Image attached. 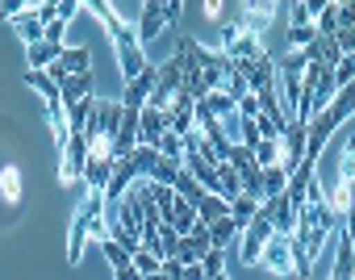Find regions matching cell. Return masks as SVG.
<instances>
[{
	"label": "cell",
	"instance_id": "obj_23",
	"mask_svg": "<svg viewBox=\"0 0 355 280\" xmlns=\"http://www.w3.org/2000/svg\"><path fill=\"white\" fill-rule=\"evenodd\" d=\"M130 164H134V172H138V180H150V172H155V164H159V151L155 147H134V155H130Z\"/></svg>",
	"mask_w": 355,
	"mask_h": 280
},
{
	"label": "cell",
	"instance_id": "obj_29",
	"mask_svg": "<svg viewBox=\"0 0 355 280\" xmlns=\"http://www.w3.org/2000/svg\"><path fill=\"white\" fill-rule=\"evenodd\" d=\"M288 255H293V272L305 280V276L313 272V259L305 255V247H301V238H297V234H288Z\"/></svg>",
	"mask_w": 355,
	"mask_h": 280
},
{
	"label": "cell",
	"instance_id": "obj_12",
	"mask_svg": "<svg viewBox=\"0 0 355 280\" xmlns=\"http://www.w3.org/2000/svg\"><path fill=\"white\" fill-rule=\"evenodd\" d=\"M59 67H63L67 76H92V55H88V46H63Z\"/></svg>",
	"mask_w": 355,
	"mask_h": 280
},
{
	"label": "cell",
	"instance_id": "obj_20",
	"mask_svg": "<svg viewBox=\"0 0 355 280\" xmlns=\"http://www.w3.org/2000/svg\"><path fill=\"white\" fill-rule=\"evenodd\" d=\"M239 234H243V230H239V222H234V218H218V222L209 226V243H214V251H226Z\"/></svg>",
	"mask_w": 355,
	"mask_h": 280
},
{
	"label": "cell",
	"instance_id": "obj_26",
	"mask_svg": "<svg viewBox=\"0 0 355 280\" xmlns=\"http://www.w3.org/2000/svg\"><path fill=\"white\" fill-rule=\"evenodd\" d=\"M288 189V176H284V168L276 164V168H263V201H272V197H280Z\"/></svg>",
	"mask_w": 355,
	"mask_h": 280
},
{
	"label": "cell",
	"instance_id": "obj_1",
	"mask_svg": "<svg viewBox=\"0 0 355 280\" xmlns=\"http://www.w3.org/2000/svg\"><path fill=\"white\" fill-rule=\"evenodd\" d=\"M88 9L105 21V30H109V38H113V46H117V63H121V76H125V84L130 80H138L150 63H146V55H142V42H138V30L134 26H125L121 17H117V9L113 5H105V0H88Z\"/></svg>",
	"mask_w": 355,
	"mask_h": 280
},
{
	"label": "cell",
	"instance_id": "obj_22",
	"mask_svg": "<svg viewBox=\"0 0 355 280\" xmlns=\"http://www.w3.org/2000/svg\"><path fill=\"white\" fill-rule=\"evenodd\" d=\"M197 218H201L205 226H214L218 218H230V201H222L218 193H205V201L197 205Z\"/></svg>",
	"mask_w": 355,
	"mask_h": 280
},
{
	"label": "cell",
	"instance_id": "obj_8",
	"mask_svg": "<svg viewBox=\"0 0 355 280\" xmlns=\"http://www.w3.org/2000/svg\"><path fill=\"white\" fill-rule=\"evenodd\" d=\"M167 134V117H163V109H150V105H142L138 109V143L142 147H159V138Z\"/></svg>",
	"mask_w": 355,
	"mask_h": 280
},
{
	"label": "cell",
	"instance_id": "obj_28",
	"mask_svg": "<svg viewBox=\"0 0 355 280\" xmlns=\"http://www.w3.org/2000/svg\"><path fill=\"white\" fill-rule=\"evenodd\" d=\"M201 105H205V109H209V113H214L218 121H226L230 113H239V105H234V100H230L226 92H209V96H205Z\"/></svg>",
	"mask_w": 355,
	"mask_h": 280
},
{
	"label": "cell",
	"instance_id": "obj_38",
	"mask_svg": "<svg viewBox=\"0 0 355 280\" xmlns=\"http://www.w3.org/2000/svg\"><path fill=\"white\" fill-rule=\"evenodd\" d=\"M201 272H205V280H209V276H222V272H226V255H222V251H209V255L201 259Z\"/></svg>",
	"mask_w": 355,
	"mask_h": 280
},
{
	"label": "cell",
	"instance_id": "obj_47",
	"mask_svg": "<svg viewBox=\"0 0 355 280\" xmlns=\"http://www.w3.org/2000/svg\"><path fill=\"white\" fill-rule=\"evenodd\" d=\"M113 276H117V280H146V276H142L134 263H130V268H121V272H113Z\"/></svg>",
	"mask_w": 355,
	"mask_h": 280
},
{
	"label": "cell",
	"instance_id": "obj_51",
	"mask_svg": "<svg viewBox=\"0 0 355 280\" xmlns=\"http://www.w3.org/2000/svg\"><path fill=\"white\" fill-rule=\"evenodd\" d=\"M209 280H230V276H226V272H222V276H209Z\"/></svg>",
	"mask_w": 355,
	"mask_h": 280
},
{
	"label": "cell",
	"instance_id": "obj_4",
	"mask_svg": "<svg viewBox=\"0 0 355 280\" xmlns=\"http://www.w3.org/2000/svg\"><path fill=\"white\" fill-rule=\"evenodd\" d=\"M163 117H167V130H171V134H180V138H184V134L197 130V100H193L189 92H175L171 105L163 109Z\"/></svg>",
	"mask_w": 355,
	"mask_h": 280
},
{
	"label": "cell",
	"instance_id": "obj_52",
	"mask_svg": "<svg viewBox=\"0 0 355 280\" xmlns=\"http://www.w3.org/2000/svg\"><path fill=\"white\" fill-rule=\"evenodd\" d=\"M351 280H355V276H351Z\"/></svg>",
	"mask_w": 355,
	"mask_h": 280
},
{
	"label": "cell",
	"instance_id": "obj_32",
	"mask_svg": "<svg viewBox=\"0 0 355 280\" xmlns=\"http://www.w3.org/2000/svg\"><path fill=\"white\" fill-rule=\"evenodd\" d=\"M255 164H259V168H276V164H280V143H272V138H259Z\"/></svg>",
	"mask_w": 355,
	"mask_h": 280
},
{
	"label": "cell",
	"instance_id": "obj_36",
	"mask_svg": "<svg viewBox=\"0 0 355 280\" xmlns=\"http://www.w3.org/2000/svg\"><path fill=\"white\" fill-rule=\"evenodd\" d=\"M159 251H163V259H175V251H180V234H175L167 222L159 226Z\"/></svg>",
	"mask_w": 355,
	"mask_h": 280
},
{
	"label": "cell",
	"instance_id": "obj_50",
	"mask_svg": "<svg viewBox=\"0 0 355 280\" xmlns=\"http://www.w3.org/2000/svg\"><path fill=\"white\" fill-rule=\"evenodd\" d=\"M150 280H167V276H163V272H155V276H150Z\"/></svg>",
	"mask_w": 355,
	"mask_h": 280
},
{
	"label": "cell",
	"instance_id": "obj_24",
	"mask_svg": "<svg viewBox=\"0 0 355 280\" xmlns=\"http://www.w3.org/2000/svg\"><path fill=\"white\" fill-rule=\"evenodd\" d=\"M0 197H5L9 205H17V201H21V172H17L13 164L0 172Z\"/></svg>",
	"mask_w": 355,
	"mask_h": 280
},
{
	"label": "cell",
	"instance_id": "obj_6",
	"mask_svg": "<svg viewBox=\"0 0 355 280\" xmlns=\"http://www.w3.org/2000/svg\"><path fill=\"white\" fill-rule=\"evenodd\" d=\"M184 88V55L175 51L167 63H159L155 67V92H163V96H175Z\"/></svg>",
	"mask_w": 355,
	"mask_h": 280
},
{
	"label": "cell",
	"instance_id": "obj_42",
	"mask_svg": "<svg viewBox=\"0 0 355 280\" xmlns=\"http://www.w3.org/2000/svg\"><path fill=\"white\" fill-rule=\"evenodd\" d=\"M63 34H67V21H51L46 26V42L51 46H63Z\"/></svg>",
	"mask_w": 355,
	"mask_h": 280
},
{
	"label": "cell",
	"instance_id": "obj_17",
	"mask_svg": "<svg viewBox=\"0 0 355 280\" xmlns=\"http://www.w3.org/2000/svg\"><path fill=\"white\" fill-rule=\"evenodd\" d=\"M26 51H30V71H51L63 55V46H51V42H34Z\"/></svg>",
	"mask_w": 355,
	"mask_h": 280
},
{
	"label": "cell",
	"instance_id": "obj_18",
	"mask_svg": "<svg viewBox=\"0 0 355 280\" xmlns=\"http://www.w3.org/2000/svg\"><path fill=\"white\" fill-rule=\"evenodd\" d=\"M92 109H96V96H84V100L67 105V130H71V134H84L88 121H92Z\"/></svg>",
	"mask_w": 355,
	"mask_h": 280
},
{
	"label": "cell",
	"instance_id": "obj_35",
	"mask_svg": "<svg viewBox=\"0 0 355 280\" xmlns=\"http://www.w3.org/2000/svg\"><path fill=\"white\" fill-rule=\"evenodd\" d=\"M134 268H138V272H142V276H146V280H150V276H155V272H163V259H159V255H150V251H142V247H138V251H134Z\"/></svg>",
	"mask_w": 355,
	"mask_h": 280
},
{
	"label": "cell",
	"instance_id": "obj_19",
	"mask_svg": "<svg viewBox=\"0 0 355 280\" xmlns=\"http://www.w3.org/2000/svg\"><path fill=\"white\" fill-rule=\"evenodd\" d=\"M26 84H30V88H38V92H42V100H46L51 109H55V105H63L59 84L51 80V71H26Z\"/></svg>",
	"mask_w": 355,
	"mask_h": 280
},
{
	"label": "cell",
	"instance_id": "obj_9",
	"mask_svg": "<svg viewBox=\"0 0 355 280\" xmlns=\"http://www.w3.org/2000/svg\"><path fill=\"white\" fill-rule=\"evenodd\" d=\"M163 26H167V21H163V0H146V5H142V17H138V26H134V30H138V42H142V46L155 42V38L163 34Z\"/></svg>",
	"mask_w": 355,
	"mask_h": 280
},
{
	"label": "cell",
	"instance_id": "obj_40",
	"mask_svg": "<svg viewBox=\"0 0 355 280\" xmlns=\"http://www.w3.org/2000/svg\"><path fill=\"white\" fill-rule=\"evenodd\" d=\"M34 9H38V21H42V26L59 21V0H46V5H34Z\"/></svg>",
	"mask_w": 355,
	"mask_h": 280
},
{
	"label": "cell",
	"instance_id": "obj_33",
	"mask_svg": "<svg viewBox=\"0 0 355 280\" xmlns=\"http://www.w3.org/2000/svg\"><path fill=\"white\" fill-rule=\"evenodd\" d=\"M309 42H318L313 26H288V51H305Z\"/></svg>",
	"mask_w": 355,
	"mask_h": 280
},
{
	"label": "cell",
	"instance_id": "obj_16",
	"mask_svg": "<svg viewBox=\"0 0 355 280\" xmlns=\"http://www.w3.org/2000/svg\"><path fill=\"white\" fill-rule=\"evenodd\" d=\"M351 276H355V247H351L347 234H338V255H334V272H330V280H351Z\"/></svg>",
	"mask_w": 355,
	"mask_h": 280
},
{
	"label": "cell",
	"instance_id": "obj_48",
	"mask_svg": "<svg viewBox=\"0 0 355 280\" xmlns=\"http://www.w3.org/2000/svg\"><path fill=\"white\" fill-rule=\"evenodd\" d=\"M343 234H347V238H351V247H355V209L343 218Z\"/></svg>",
	"mask_w": 355,
	"mask_h": 280
},
{
	"label": "cell",
	"instance_id": "obj_10",
	"mask_svg": "<svg viewBox=\"0 0 355 280\" xmlns=\"http://www.w3.org/2000/svg\"><path fill=\"white\" fill-rule=\"evenodd\" d=\"M263 209L272 213V230L276 234H293L297 230V205L280 193V197H272V201H263Z\"/></svg>",
	"mask_w": 355,
	"mask_h": 280
},
{
	"label": "cell",
	"instance_id": "obj_25",
	"mask_svg": "<svg viewBox=\"0 0 355 280\" xmlns=\"http://www.w3.org/2000/svg\"><path fill=\"white\" fill-rule=\"evenodd\" d=\"M171 189H175V197H184L189 205H201V201H205V189H201V184H197L189 172H180V176H175V184H171Z\"/></svg>",
	"mask_w": 355,
	"mask_h": 280
},
{
	"label": "cell",
	"instance_id": "obj_14",
	"mask_svg": "<svg viewBox=\"0 0 355 280\" xmlns=\"http://www.w3.org/2000/svg\"><path fill=\"white\" fill-rule=\"evenodd\" d=\"M13 26H17V34H21V42H26V46H34V42H46V26L38 21V9H34V5H30V9H26V13H21Z\"/></svg>",
	"mask_w": 355,
	"mask_h": 280
},
{
	"label": "cell",
	"instance_id": "obj_43",
	"mask_svg": "<svg viewBox=\"0 0 355 280\" xmlns=\"http://www.w3.org/2000/svg\"><path fill=\"white\" fill-rule=\"evenodd\" d=\"M239 117L255 121V117H259V100H255V96H243V100H239Z\"/></svg>",
	"mask_w": 355,
	"mask_h": 280
},
{
	"label": "cell",
	"instance_id": "obj_27",
	"mask_svg": "<svg viewBox=\"0 0 355 280\" xmlns=\"http://www.w3.org/2000/svg\"><path fill=\"white\" fill-rule=\"evenodd\" d=\"M255 213H259V201H251V197H247V193H243V197H239V201H230V218H234V222H239V230H247V226H251V218H255Z\"/></svg>",
	"mask_w": 355,
	"mask_h": 280
},
{
	"label": "cell",
	"instance_id": "obj_11",
	"mask_svg": "<svg viewBox=\"0 0 355 280\" xmlns=\"http://www.w3.org/2000/svg\"><path fill=\"white\" fill-rule=\"evenodd\" d=\"M150 92H155V67H146L138 80H130V84H125L121 105H125V109H142V105L150 100Z\"/></svg>",
	"mask_w": 355,
	"mask_h": 280
},
{
	"label": "cell",
	"instance_id": "obj_34",
	"mask_svg": "<svg viewBox=\"0 0 355 280\" xmlns=\"http://www.w3.org/2000/svg\"><path fill=\"white\" fill-rule=\"evenodd\" d=\"M222 92H226V96H230L234 105H239L243 96H251V88H247V80H243V76H239L234 67H230V76H226V84H222Z\"/></svg>",
	"mask_w": 355,
	"mask_h": 280
},
{
	"label": "cell",
	"instance_id": "obj_7",
	"mask_svg": "<svg viewBox=\"0 0 355 280\" xmlns=\"http://www.w3.org/2000/svg\"><path fill=\"white\" fill-rule=\"evenodd\" d=\"M259 263H263L268 272H276V276H288V272H293L288 234H272V238H268V247H263V255H259Z\"/></svg>",
	"mask_w": 355,
	"mask_h": 280
},
{
	"label": "cell",
	"instance_id": "obj_5",
	"mask_svg": "<svg viewBox=\"0 0 355 280\" xmlns=\"http://www.w3.org/2000/svg\"><path fill=\"white\" fill-rule=\"evenodd\" d=\"M305 134H309V125L288 121V130L280 138V168H284V176H293L301 168V159H305Z\"/></svg>",
	"mask_w": 355,
	"mask_h": 280
},
{
	"label": "cell",
	"instance_id": "obj_44",
	"mask_svg": "<svg viewBox=\"0 0 355 280\" xmlns=\"http://www.w3.org/2000/svg\"><path fill=\"white\" fill-rule=\"evenodd\" d=\"M30 5H21V0H0V17H21Z\"/></svg>",
	"mask_w": 355,
	"mask_h": 280
},
{
	"label": "cell",
	"instance_id": "obj_21",
	"mask_svg": "<svg viewBox=\"0 0 355 280\" xmlns=\"http://www.w3.org/2000/svg\"><path fill=\"white\" fill-rule=\"evenodd\" d=\"M218 197H222V201H239V197H243V180H239V172H234L230 164L218 168Z\"/></svg>",
	"mask_w": 355,
	"mask_h": 280
},
{
	"label": "cell",
	"instance_id": "obj_49",
	"mask_svg": "<svg viewBox=\"0 0 355 280\" xmlns=\"http://www.w3.org/2000/svg\"><path fill=\"white\" fill-rule=\"evenodd\" d=\"M180 280H205V272H201V263H189V268H184V276H180Z\"/></svg>",
	"mask_w": 355,
	"mask_h": 280
},
{
	"label": "cell",
	"instance_id": "obj_13",
	"mask_svg": "<svg viewBox=\"0 0 355 280\" xmlns=\"http://www.w3.org/2000/svg\"><path fill=\"white\" fill-rule=\"evenodd\" d=\"M197 222H201V218H197V205H189L184 197H175V205H171V218H167V226H171L175 234L184 238V234H189V230H193Z\"/></svg>",
	"mask_w": 355,
	"mask_h": 280
},
{
	"label": "cell",
	"instance_id": "obj_39",
	"mask_svg": "<svg viewBox=\"0 0 355 280\" xmlns=\"http://www.w3.org/2000/svg\"><path fill=\"white\" fill-rule=\"evenodd\" d=\"M343 30H355V0H343L338 5V34Z\"/></svg>",
	"mask_w": 355,
	"mask_h": 280
},
{
	"label": "cell",
	"instance_id": "obj_3",
	"mask_svg": "<svg viewBox=\"0 0 355 280\" xmlns=\"http://www.w3.org/2000/svg\"><path fill=\"white\" fill-rule=\"evenodd\" d=\"M88 138L84 134H71L67 147H63V164H59V180L63 184H80L84 180V168H88Z\"/></svg>",
	"mask_w": 355,
	"mask_h": 280
},
{
	"label": "cell",
	"instance_id": "obj_46",
	"mask_svg": "<svg viewBox=\"0 0 355 280\" xmlns=\"http://www.w3.org/2000/svg\"><path fill=\"white\" fill-rule=\"evenodd\" d=\"M163 276H167V280H180V276H184V263H180V259H163Z\"/></svg>",
	"mask_w": 355,
	"mask_h": 280
},
{
	"label": "cell",
	"instance_id": "obj_45",
	"mask_svg": "<svg viewBox=\"0 0 355 280\" xmlns=\"http://www.w3.org/2000/svg\"><path fill=\"white\" fill-rule=\"evenodd\" d=\"M80 13V0H59V21H71Z\"/></svg>",
	"mask_w": 355,
	"mask_h": 280
},
{
	"label": "cell",
	"instance_id": "obj_31",
	"mask_svg": "<svg viewBox=\"0 0 355 280\" xmlns=\"http://www.w3.org/2000/svg\"><path fill=\"white\" fill-rule=\"evenodd\" d=\"M101 247H105V259L113 263V272H121V268H130V263H134V255H130V251H125L121 243H113V238H105Z\"/></svg>",
	"mask_w": 355,
	"mask_h": 280
},
{
	"label": "cell",
	"instance_id": "obj_37",
	"mask_svg": "<svg viewBox=\"0 0 355 280\" xmlns=\"http://www.w3.org/2000/svg\"><path fill=\"white\" fill-rule=\"evenodd\" d=\"M334 84H338V88L355 84V55H343V59H338V67H334Z\"/></svg>",
	"mask_w": 355,
	"mask_h": 280
},
{
	"label": "cell",
	"instance_id": "obj_2",
	"mask_svg": "<svg viewBox=\"0 0 355 280\" xmlns=\"http://www.w3.org/2000/svg\"><path fill=\"white\" fill-rule=\"evenodd\" d=\"M276 230H272V213L259 205V213L251 218V226L243 230V247H239V259L251 268V263H259V255H263V247H268V238H272Z\"/></svg>",
	"mask_w": 355,
	"mask_h": 280
},
{
	"label": "cell",
	"instance_id": "obj_41",
	"mask_svg": "<svg viewBox=\"0 0 355 280\" xmlns=\"http://www.w3.org/2000/svg\"><path fill=\"white\" fill-rule=\"evenodd\" d=\"M180 13H184V5H180V0H163V21H167V26H175V21H180Z\"/></svg>",
	"mask_w": 355,
	"mask_h": 280
},
{
	"label": "cell",
	"instance_id": "obj_30",
	"mask_svg": "<svg viewBox=\"0 0 355 280\" xmlns=\"http://www.w3.org/2000/svg\"><path fill=\"white\" fill-rule=\"evenodd\" d=\"M155 151H159L163 159H184V138H180V134H171V130H167V134L159 138V147H155Z\"/></svg>",
	"mask_w": 355,
	"mask_h": 280
},
{
	"label": "cell",
	"instance_id": "obj_15",
	"mask_svg": "<svg viewBox=\"0 0 355 280\" xmlns=\"http://www.w3.org/2000/svg\"><path fill=\"white\" fill-rule=\"evenodd\" d=\"M59 96H63V109L84 100V96H92V76H63L59 80Z\"/></svg>",
	"mask_w": 355,
	"mask_h": 280
}]
</instances>
